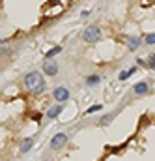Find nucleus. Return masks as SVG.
I'll list each match as a JSON object with an SVG mask.
<instances>
[{"label":"nucleus","instance_id":"obj_9","mask_svg":"<svg viewBox=\"0 0 155 161\" xmlns=\"http://www.w3.org/2000/svg\"><path fill=\"white\" fill-rule=\"evenodd\" d=\"M138 45H140V39H138L137 36H131V38H129V47H131V49H137Z\"/></svg>","mask_w":155,"mask_h":161},{"label":"nucleus","instance_id":"obj_5","mask_svg":"<svg viewBox=\"0 0 155 161\" xmlns=\"http://www.w3.org/2000/svg\"><path fill=\"white\" fill-rule=\"evenodd\" d=\"M54 99L56 101H65L69 98V92H68V88H64V86H58V88H54Z\"/></svg>","mask_w":155,"mask_h":161},{"label":"nucleus","instance_id":"obj_14","mask_svg":"<svg viewBox=\"0 0 155 161\" xmlns=\"http://www.w3.org/2000/svg\"><path fill=\"white\" fill-rule=\"evenodd\" d=\"M101 109H103V105H92V107H90V109H88L86 112H88V114H94V112L101 111Z\"/></svg>","mask_w":155,"mask_h":161},{"label":"nucleus","instance_id":"obj_8","mask_svg":"<svg viewBox=\"0 0 155 161\" xmlns=\"http://www.w3.org/2000/svg\"><path fill=\"white\" fill-rule=\"evenodd\" d=\"M62 111H64V109H62V105H58V107H52V109H49L47 114H49V118H54V116H58Z\"/></svg>","mask_w":155,"mask_h":161},{"label":"nucleus","instance_id":"obj_15","mask_svg":"<svg viewBox=\"0 0 155 161\" xmlns=\"http://www.w3.org/2000/svg\"><path fill=\"white\" fill-rule=\"evenodd\" d=\"M144 41H146L148 45H153V43H155V34H148V36H146V39H144Z\"/></svg>","mask_w":155,"mask_h":161},{"label":"nucleus","instance_id":"obj_11","mask_svg":"<svg viewBox=\"0 0 155 161\" xmlns=\"http://www.w3.org/2000/svg\"><path fill=\"white\" fill-rule=\"evenodd\" d=\"M99 81H101V79H99L97 75H92V77H88V79H86V84H88V86H94V84H97Z\"/></svg>","mask_w":155,"mask_h":161},{"label":"nucleus","instance_id":"obj_2","mask_svg":"<svg viewBox=\"0 0 155 161\" xmlns=\"http://www.w3.org/2000/svg\"><path fill=\"white\" fill-rule=\"evenodd\" d=\"M84 41H90V43H94V41H97L99 38H101V30H99L97 26H88L84 30V34H82Z\"/></svg>","mask_w":155,"mask_h":161},{"label":"nucleus","instance_id":"obj_3","mask_svg":"<svg viewBox=\"0 0 155 161\" xmlns=\"http://www.w3.org/2000/svg\"><path fill=\"white\" fill-rule=\"evenodd\" d=\"M65 141H68V135H65V133H58V135H54V139L51 141V148L58 150V148H62V146L65 144Z\"/></svg>","mask_w":155,"mask_h":161},{"label":"nucleus","instance_id":"obj_6","mask_svg":"<svg viewBox=\"0 0 155 161\" xmlns=\"http://www.w3.org/2000/svg\"><path fill=\"white\" fill-rule=\"evenodd\" d=\"M133 90H135L137 96H144V94L148 92V84L146 82H138V84H135V88H133Z\"/></svg>","mask_w":155,"mask_h":161},{"label":"nucleus","instance_id":"obj_10","mask_svg":"<svg viewBox=\"0 0 155 161\" xmlns=\"http://www.w3.org/2000/svg\"><path fill=\"white\" fill-rule=\"evenodd\" d=\"M112 120H114V114H107V116H103L101 120H99V124H101V126H108Z\"/></svg>","mask_w":155,"mask_h":161},{"label":"nucleus","instance_id":"obj_16","mask_svg":"<svg viewBox=\"0 0 155 161\" xmlns=\"http://www.w3.org/2000/svg\"><path fill=\"white\" fill-rule=\"evenodd\" d=\"M148 62H150V68H153V69H155V55H150Z\"/></svg>","mask_w":155,"mask_h":161},{"label":"nucleus","instance_id":"obj_13","mask_svg":"<svg viewBox=\"0 0 155 161\" xmlns=\"http://www.w3.org/2000/svg\"><path fill=\"white\" fill-rule=\"evenodd\" d=\"M135 71H137L135 68H131L129 71H121V73H120V79H121V81H125V79H127V77H131V75L135 73Z\"/></svg>","mask_w":155,"mask_h":161},{"label":"nucleus","instance_id":"obj_7","mask_svg":"<svg viewBox=\"0 0 155 161\" xmlns=\"http://www.w3.org/2000/svg\"><path fill=\"white\" fill-rule=\"evenodd\" d=\"M60 52H62V47L60 45H56V47H52L51 51H47V58H52V56H56V55H60Z\"/></svg>","mask_w":155,"mask_h":161},{"label":"nucleus","instance_id":"obj_1","mask_svg":"<svg viewBox=\"0 0 155 161\" xmlns=\"http://www.w3.org/2000/svg\"><path fill=\"white\" fill-rule=\"evenodd\" d=\"M25 86L26 90H34V92H39L45 88V81H43V75L39 71H32L25 77Z\"/></svg>","mask_w":155,"mask_h":161},{"label":"nucleus","instance_id":"obj_12","mask_svg":"<svg viewBox=\"0 0 155 161\" xmlns=\"http://www.w3.org/2000/svg\"><path fill=\"white\" fill-rule=\"evenodd\" d=\"M30 146H32V141H30V139H25V141L21 143V152H26V150H30Z\"/></svg>","mask_w":155,"mask_h":161},{"label":"nucleus","instance_id":"obj_4","mask_svg":"<svg viewBox=\"0 0 155 161\" xmlns=\"http://www.w3.org/2000/svg\"><path fill=\"white\" fill-rule=\"evenodd\" d=\"M43 71H45L49 77H54V75L58 73V66H56V62H51V60H47L45 64H43Z\"/></svg>","mask_w":155,"mask_h":161}]
</instances>
